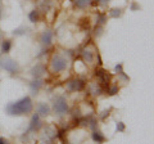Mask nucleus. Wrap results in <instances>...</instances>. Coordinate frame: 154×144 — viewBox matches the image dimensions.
<instances>
[{
    "label": "nucleus",
    "instance_id": "22",
    "mask_svg": "<svg viewBox=\"0 0 154 144\" xmlns=\"http://www.w3.org/2000/svg\"><path fill=\"white\" fill-rule=\"evenodd\" d=\"M122 72H125L123 71V63H118V64L114 66V74L119 75V74H122Z\"/></svg>",
    "mask_w": 154,
    "mask_h": 144
},
{
    "label": "nucleus",
    "instance_id": "20",
    "mask_svg": "<svg viewBox=\"0 0 154 144\" xmlns=\"http://www.w3.org/2000/svg\"><path fill=\"white\" fill-rule=\"evenodd\" d=\"M103 31H104V26L95 25V27H94V35H95V37H100V36H102Z\"/></svg>",
    "mask_w": 154,
    "mask_h": 144
},
{
    "label": "nucleus",
    "instance_id": "13",
    "mask_svg": "<svg viewBox=\"0 0 154 144\" xmlns=\"http://www.w3.org/2000/svg\"><path fill=\"white\" fill-rule=\"evenodd\" d=\"M91 139H93L96 144H103V143L107 142V136H105L100 130H98V129L91 131Z\"/></svg>",
    "mask_w": 154,
    "mask_h": 144
},
{
    "label": "nucleus",
    "instance_id": "16",
    "mask_svg": "<svg viewBox=\"0 0 154 144\" xmlns=\"http://www.w3.org/2000/svg\"><path fill=\"white\" fill-rule=\"evenodd\" d=\"M28 21L31 23H37L40 21V12H38V9H32V11L28 12Z\"/></svg>",
    "mask_w": 154,
    "mask_h": 144
},
{
    "label": "nucleus",
    "instance_id": "15",
    "mask_svg": "<svg viewBox=\"0 0 154 144\" xmlns=\"http://www.w3.org/2000/svg\"><path fill=\"white\" fill-rule=\"evenodd\" d=\"M12 48H13V40L12 39H4L2 41V46H0V49H2V54L3 55L9 54V52L12 50Z\"/></svg>",
    "mask_w": 154,
    "mask_h": 144
},
{
    "label": "nucleus",
    "instance_id": "5",
    "mask_svg": "<svg viewBox=\"0 0 154 144\" xmlns=\"http://www.w3.org/2000/svg\"><path fill=\"white\" fill-rule=\"evenodd\" d=\"M86 81L82 77H72L66 83V89L69 93H80L85 90Z\"/></svg>",
    "mask_w": 154,
    "mask_h": 144
},
{
    "label": "nucleus",
    "instance_id": "7",
    "mask_svg": "<svg viewBox=\"0 0 154 144\" xmlns=\"http://www.w3.org/2000/svg\"><path fill=\"white\" fill-rule=\"evenodd\" d=\"M35 113H37L41 118H45L48 116H50L51 113V105L46 102H37L35 104V108H33Z\"/></svg>",
    "mask_w": 154,
    "mask_h": 144
},
{
    "label": "nucleus",
    "instance_id": "21",
    "mask_svg": "<svg viewBox=\"0 0 154 144\" xmlns=\"http://www.w3.org/2000/svg\"><path fill=\"white\" fill-rule=\"evenodd\" d=\"M116 130H117L118 133H125L126 131V125H125V122L118 121L117 124H116Z\"/></svg>",
    "mask_w": 154,
    "mask_h": 144
},
{
    "label": "nucleus",
    "instance_id": "18",
    "mask_svg": "<svg viewBox=\"0 0 154 144\" xmlns=\"http://www.w3.org/2000/svg\"><path fill=\"white\" fill-rule=\"evenodd\" d=\"M108 21V16L105 13H98L96 14V25H99V26H105V23H107Z\"/></svg>",
    "mask_w": 154,
    "mask_h": 144
},
{
    "label": "nucleus",
    "instance_id": "25",
    "mask_svg": "<svg viewBox=\"0 0 154 144\" xmlns=\"http://www.w3.org/2000/svg\"><path fill=\"white\" fill-rule=\"evenodd\" d=\"M0 20H2V9H0Z\"/></svg>",
    "mask_w": 154,
    "mask_h": 144
},
{
    "label": "nucleus",
    "instance_id": "3",
    "mask_svg": "<svg viewBox=\"0 0 154 144\" xmlns=\"http://www.w3.org/2000/svg\"><path fill=\"white\" fill-rule=\"evenodd\" d=\"M51 112H54L57 116H66L69 112V104L68 100L64 95H55L53 98V103H51Z\"/></svg>",
    "mask_w": 154,
    "mask_h": 144
},
{
    "label": "nucleus",
    "instance_id": "4",
    "mask_svg": "<svg viewBox=\"0 0 154 144\" xmlns=\"http://www.w3.org/2000/svg\"><path fill=\"white\" fill-rule=\"evenodd\" d=\"M0 67H2V70L8 72L9 75H18L19 72H21V66H19V63L16 59H13L8 55L2 57V59H0Z\"/></svg>",
    "mask_w": 154,
    "mask_h": 144
},
{
    "label": "nucleus",
    "instance_id": "2",
    "mask_svg": "<svg viewBox=\"0 0 154 144\" xmlns=\"http://www.w3.org/2000/svg\"><path fill=\"white\" fill-rule=\"evenodd\" d=\"M68 64H69V59L67 58L66 54L60 52H53L46 68L51 75H60L67 71Z\"/></svg>",
    "mask_w": 154,
    "mask_h": 144
},
{
    "label": "nucleus",
    "instance_id": "19",
    "mask_svg": "<svg viewBox=\"0 0 154 144\" xmlns=\"http://www.w3.org/2000/svg\"><path fill=\"white\" fill-rule=\"evenodd\" d=\"M105 92H107V94L109 97H113V95H116L119 92V88H118V85H116V84H109Z\"/></svg>",
    "mask_w": 154,
    "mask_h": 144
},
{
    "label": "nucleus",
    "instance_id": "17",
    "mask_svg": "<svg viewBox=\"0 0 154 144\" xmlns=\"http://www.w3.org/2000/svg\"><path fill=\"white\" fill-rule=\"evenodd\" d=\"M122 14H123V9L122 8H112V9H109L107 16H109L110 18H119Z\"/></svg>",
    "mask_w": 154,
    "mask_h": 144
},
{
    "label": "nucleus",
    "instance_id": "1",
    "mask_svg": "<svg viewBox=\"0 0 154 144\" xmlns=\"http://www.w3.org/2000/svg\"><path fill=\"white\" fill-rule=\"evenodd\" d=\"M33 108H35V103H33L31 95H25V97L14 100V102L8 103L4 111H5L8 116L19 117V116H30L33 112Z\"/></svg>",
    "mask_w": 154,
    "mask_h": 144
},
{
    "label": "nucleus",
    "instance_id": "14",
    "mask_svg": "<svg viewBox=\"0 0 154 144\" xmlns=\"http://www.w3.org/2000/svg\"><path fill=\"white\" fill-rule=\"evenodd\" d=\"M73 2V5L80 9V11H85V9H88L89 7L93 5L94 0H72Z\"/></svg>",
    "mask_w": 154,
    "mask_h": 144
},
{
    "label": "nucleus",
    "instance_id": "10",
    "mask_svg": "<svg viewBox=\"0 0 154 144\" xmlns=\"http://www.w3.org/2000/svg\"><path fill=\"white\" fill-rule=\"evenodd\" d=\"M46 66L44 63H36L35 66L31 68V75H32V77L33 79H42V76H44L46 74Z\"/></svg>",
    "mask_w": 154,
    "mask_h": 144
},
{
    "label": "nucleus",
    "instance_id": "24",
    "mask_svg": "<svg viewBox=\"0 0 154 144\" xmlns=\"http://www.w3.org/2000/svg\"><path fill=\"white\" fill-rule=\"evenodd\" d=\"M0 144H9V142L7 140V139H5V138L0 136Z\"/></svg>",
    "mask_w": 154,
    "mask_h": 144
},
{
    "label": "nucleus",
    "instance_id": "9",
    "mask_svg": "<svg viewBox=\"0 0 154 144\" xmlns=\"http://www.w3.org/2000/svg\"><path fill=\"white\" fill-rule=\"evenodd\" d=\"M42 127V118L38 116L37 113H32L31 120H30V125H28V131L36 133Z\"/></svg>",
    "mask_w": 154,
    "mask_h": 144
},
{
    "label": "nucleus",
    "instance_id": "6",
    "mask_svg": "<svg viewBox=\"0 0 154 144\" xmlns=\"http://www.w3.org/2000/svg\"><path fill=\"white\" fill-rule=\"evenodd\" d=\"M95 55H96V52H94L89 46H85L80 52V58L86 66H93L95 63Z\"/></svg>",
    "mask_w": 154,
    "mask_h": 144
},
{
    "label": "nucleus",
    "instance_id": "23",
    "mask_svg": "<svg viewBox=\"0 0 154 144\" xmlns=\"http://www.w3.org/2000/svg\"><path fill=\"white\" fill-rule=\"evenodd\" d=\"M96 3L99 4V5H107V4H109L112 0H95Z\"/></svg>",
    "mask_w": 154,
    "mask_h": 144
},
{
    "label": "nucleus",
    "instance_id": "12",
    "mask_svg": "<svg viewBox=\"0 0 154 144\" xmlns=\"http://www.w3.org/2000/svg\"><path fill=\"white\" fill-rule=\"evenodd\" d=\"M44 86V81H42V79H33L31 80L30 83H28V88H30V92L36 95L38 92L41 90V88Z\"/></svg>",
    "mask_w": 154,
    "mask_h": 144
},
{
    "label": "nucleus",
    "instance_id": "11",
    "mask_svg": "<svg viewBox=\"0 0 154 144\" xmlns=\"http://www.w3.org/2000/svg\"><path fill=\"white\" fill-rule=\"evenodd\" d=\"M88 90H89V93L93 95V97H98V95L104 93V89H103V86H102V84H100L99 81H91V83L88 85Z\"/></svg>",
    "mask_w": 154,
    "mask_h": 144
},
{
    "label": "nucleus",
    "instance_id": "8",
    "mask_svg": "<svg viewBox=\"0 0 154 144\" xmlns=\"http://www.w3.org/2000/svg\"><path fill=\"white\" fill-rule=\"evenodd\" d=\"M53 39H54V33L51 30H44L40 35H38V41L44 48H50L53 44Z\"/></svg>",
    "mask_w": 154,
    "mask_h": 144
}]
</instances>
